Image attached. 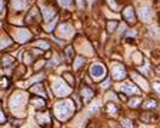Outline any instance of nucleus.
Returning a JSON list of instances; mask_svg holds the SVG:
<instances>
[{
  "label": "nucleus",
  "instance_id": "obj_1",
  "mask_svg": "<svg viewBox=\"0 0 160 128\" xmlns=\"http://www.w3.org/2000/svg\"><path fill=\"white\" fill-rule=\"evenodd\" d=\"M74 112V104L72 100H64L55 104V115L60 121H66L73 115Z\"/></svg>",
  "mask_w": 160,
  "mask_h": 128
},
{
  "label": "nucleus",
  "instance_id": "obj_2",
  "mask_svg": "<svg viewBox=\"0 0 160 128\" xmlns=\"http://www.w3.org/2000/svg\"><path fill=\"white\" fill-rule=\"evenodd\" d=\"M26 100H27V97H26L24 93H22V91L14 93V94L10 97V101H9V105H10L11 112H14L16 115H20V112L19 111H22L23 108H24V105H26Z\"/></svg>",
  "mask_w": 160,
  "mask_h": 128
},
{
  "label": "nucleus",
  "instance_id": "obj_3",
  "mask_svg": "<svg viewBox=\"0 0 160 128\" xmlns=\"http://www.w3.org/2000/svg\"><path fill=\"white\" fill-rule=\"evenodd\" d=\"M10 36L17 43H26L32 38V33L29 32L27 29H23V27H14L10 30Z\"/></svg>",
  "mask_w": 160,
  "mask_h": 128
},
{
  "label": "nucleus",
  "instance_id": "obj_4",
  "mask_svg": "<svg viewBox=\"0 0 160 128\" xmlns=\"http://www.w3.org/2000/svg\"><path fill=\"white\" fill-rule=\"evenodd\" d=\"M53 93L57 97H66L72 93V88H70V85H67L64 81L59 78V80L53 81Z\"/></svg>",
  "mask_w": 160,
  "mask_h": 128
},
{
  "label": "nucleus",
  "instance_id": "obj_5",
  "mask_svg": "<svg viewBox=\"0 0 160 128\" xmlns=\"http://www.w3.org/2000/svg\"><path fill=\"white\" fill-rule=\"evenodd\" d=\"M90 75L94 81H100L106 77V67L102 64H92L90 67Z\"/></svg>",
  "mask_w": 160,
  "mask_h": 128
},
{
  "label": "nucleus",
  "instance_id": "obj_6",
  "mask_svg": "<svg viewBox=\"0 0 160 128\" xmlns=\"http://www.w3.org/2000/svg\"><path fill=\"white\" fill-rule=\"evenodd\" d=\"M111 77L116 81L124 80V77H126V69H124V66L120 63L111 64Z\"/></svg>",
  "mask_w": 160,
  "mask_h": 128
},
{
  "label": "nucleus",
  "instance_id": "obj_7",
  "mask_svg": "<svg viewBox=\"0 0 160 128\" xmlns=\"http://www.w3.org/2000/svg\"><path fill=\"white\" fill-rule=\"evenodd\" d=\"M56 34H57V37H60V38H70V37H73L74 30H73V27L70 24L63 23V24H60V26L56 29Z\"/></svg>",
  "mask_w": 160,
  "mask_h": 128
},
{
  "label": "nucleus",
  "instance_id": "obj_8",
  "mask_svg": "<svg viewBox=\"0 0 160 128\" xmlns=\"http://www.w3.org/2000/svg\"><path fill=\"white\" fill-rule=\"evenodd\" d=\"M123 19L130 26H133L136 23V16H134V10H133L132 6H126L124 7V10H123Z\"/></svg>",
  "mask_w": 160,
  "mask_h": 128
},
{
  "label": "nucleus",
  "instance_id": "obj_9",
  "mask_svg": "<svg viewBox=\"0 0 160 128\" xmlns=\"http://www.w3.org/2000/svg\"><path fill=\"white\" fill-rule=\"evenodd\" d=\"M139 19L142 21H150L152 20V9L147 7V6H142V7H139Z\"/></svg>",
  "mask_w": 160,
  "mask_h": 128
},
{
  "label": "nucleus",
  "instance_id": "obj_10",
  "mask_svg": "<svg viewBox=\"0 0 160 128\" xmlns=\"http://www.w3.org/2000/svg\"><path fill=\"white\" fill-rule=\"evenodd\" d=\"M36 121L39 123V125L42 127H46V125H50V115L49 112H36Z\"/></svg>",
  "mask_w": 160,
  "mask_h": 128
},
{
  "label": "nucleus",
  "instance_id": "obj_11",
  "mask_svg": "<svg viewBox=\"0 0 160 128\" xmlns=\"http://www.w3.org/2000/svg\"><path fill=\"white\" fill-rule=\"evenodd\" d=\"M80 94H82V97H83V101L87 104V102L93 98L94 91L92 90L90 87H87V85H82V87H80Z\"/></svg>",
  "mask_w": 160,
  "mask_h": 128
},
{
  "label": "nucleus",
  "instance_id": "obj_12",
  "mask_svg": "<svg viewBox=\"0 0 160 128\" xmlns=\"http://www.w3.org/2000/svg\"><path fill=\"white\" fill-rule=\"evenodd\" d=\"M26 20H27L29 24H32V23H39V20H40L39 9H37V7H33L32 10L29 11V14H27V17H26Z\"/></svg>",
  "mask_w": 160,
  "mask_h": 128
},
{
  "label": "nucleus",
  "instance_id": "obj_13",
  "mask_svg": "<svg viewBox=\"0 0 160 128\" xmlns=\"http://www.w3.org/2000/svg\"><path fill=\"white\" fill-rule=\"evenodd\" d=\"M42 14H43L44 20L50 21L53 17L56 16V9H53V7H47V6L42 5Z\"/></svg>",
  "mask_w": 160,
  "mask_h": 128
},
{
  "label": "nucleus",
  "instance_id": "obj_14",
  "mask_svg": "<svg viewBox=\"0 0 160 128\" xmlns=\"http://www.w3.org/2000/svg\"><path fill=\"white\" fill-rule=\"evenodd\" d=\"M27 6V0H11L10 7L14 11H22L24 10V7Z\"/></svg>",
  "mask_w": 160,
  "mask_h": 128
},
{
  "label": "nucleus",
  "instance_id": "obj_15",
  "mask_svg": "<svg viewBox=\"0 0 160 128\" xmlns=\"http://www.w3.org/2000/svg\"><path fill=\"white\" fill-rule=\"evenodd\" d=\"M132 78H133L134 81H136V83H137V84L140 85V87H142V88H143L144 91L149 90V84H147V81L144 80V78H142V75L136 74V73H133V74H132Z\"/></svg>",
  "mask_w": 160,
  "mask_h": 128
},
{
  "label": "nucleus",
  "instance_id": "obj_16",
  "mask_svg": "<svg viewBox=\"0 0 160 128\" xmlns=\"http://www.w3.org/2000/svg\"><path fill=\"white\" fill-rule=\"evenodd\" d=\"M120 88H123V91L124 93H127V94H136L137 93V88H136V85H133V84H124V85H121Z\"/></svg>",
  "mask_w": 160,
  "mask_h": 128
},
{
  "label": "nucleus",
  "instance_id": "obj_17",
  "mask_svg": "<svg viewBox=\"0 0 160 128\" xmlns=\"http://www.w3.org/2000/svg\"><path fill=\"white\" fill-rule=\"evenodd\" d=\"M83 64H84V59H83L82 56H77L76 59H74V63H73V67L76 70H80L83 67Z\"/></svg>",
  "mask_w": 160,
  "mask_h": 128
},
{
  "label": "nucleus",
  "instance_id": "obj_18",
  "mask_svg": "<svg viewBox=\"0 0 160 128\" xmlns=\"http://www.w3.org/2000/svg\"><path fill=\"white\" fill-rule=\"evenodd\" d=\"M32 104L36 107V110H39V108H44V105H46L44 100H42V98H33V100H32Z\"/></svg>",
  "mask_w": 160,
  "mask_h": 128
},
{
  "label": "nucleus",
  "instance_id": "obj_19",
  "mask_svg": "<svg viewBox=\"0 0 160 128\" xmlns=\"http://www.w3.org/2000/svg\"><path fill=\"white\" fill-rule=\"evenodd\" d=\"M13 63H14V59L10 57V56H5L3 60H2V66H3V67H9V66H11Z\"/></svg>",
  "mask_w": 160,
  "mask_h": 128
},
{
  "label": "nucleus",
  "instance_id": "obj_20",
  "mask_svg": "<svg viewBox=\"0 0 160 128\" xmlns=\"http://www.w3.org/2000/svg\"><path fill=\"white\" fill-rule=\"evenodd\" d=\"M106 108H107V112H109V114H111V115H115V114H117V112H119V108H117L113 102H109V104L106 105Z\"/></svg>",
  "mask_w": 160,
  "mask_h": 128
},
{
  "label": "nucleus",
  "instance_id": "obj_21",
  "mask_svg": "<svg viewBox=\"0 0 160 128\" xmlns=\"http://www.w3.org/2000/svg\"><path fill=\"white\" fill-rule=\"evenodd\" d=\"M59 2V5L61 7H64V9H70L73 6V0H57Z\"/></svg>",
  "mask_w": 160,
  "mask_h": 128
},
{
  "label": "nucleus",
  "instance_id": "obj_22",
  "mask_svg": "<svg viewBox=\"0 0 160 128\" xmlns=\"http://www.w3.org/2000/svg\"><path fill=\"white\" fill-rule=\"evenodd\" d=\"M32 91H33V93H37V94H42V96H44V94H46V93H44V90H43V85H42V84L33 85Z\"/></svg>",
  "mask_w": 160,
  "mask_h": 128
},
{
  "label": "nucleus",
  "instance_id": "obj_23",
  "mask_svg": "<svg viewBox=\"0 0 160 128\" xmlns=\"http://www.w3.org/2000/svg\"><path fill=\"white\" fill-rule=\"evenodd\" d=\"M36 46L40 48H43V50H49L50 48V44L47 41H44V40H39V41H36Z\"/></svg>",
  "mask_w": 160,
  "mask_h": 128
},
{
  "label": "nucleus",
  "instance_id": "obj_24",
  "mask_svg": "<svg viewBox=\"0 0 160 128\" xmlns=\"http://www.w3.org/2000/svg\"><path fill=\"white\" fill-rule=\"evenodd\" d=\"M156 107H157V102L153 98H150V100H147L144 102V108H156Z\"/></svg>",
  "mask_w": 160,
  "mask_h": 128
},
{
  "label": "nucleus",
  "instance_id": "obj_25",
  "mask_svg": "<svg viewBox=\"0 0 160 128\" xmlns=\"http://www.w3.org/2000/svg\"><path fill=\"white\" fill-rule=\"evenodd\" d=\"M116 27H117V21H115V20L109 21V23H107V32L113 33L115 30H116Z\"/></svg>",
  "mask_w": 160,
  "mask_h": 128
},
{
  "label": "nucleus",
  "instance_id": "obj_26",
  "mask_svg": "<svg viewBox=\"0 0 160 128\" xmlns=\"http://www.w3.org/2000/svg\"><path fill=\"white\" fill-rule=\"evenodd\" d=\"M2 48H6V47H9V46H10L11 43V40H9V38H7V36H3V37H2Z\"/></svg>",
  "mask_w": 160,
  "mask_h": 128
},
{
  "label": "nucleus",
  "instance_id": "obj_27",
  "mask_svg": "<svg viewBox=\"0 0 160 128\" xmlns=\"http://www.w3.org/2000/svg\"><path fill=\"white\" fill-rule=\"evenodd\" d=\"M140 102H142V98L139 97V98H132L130 101H129V105L130 107H139L140 105Z\"/></svg>",
  "mask_w": 160,
  "mask_h": 128
},
{
  "label": "nucleus",
  "instance_id": "obj_28",
  "mask_svg": "<svg viewBox=\"0 0 160 128\" xmlns=\"http://www.w3.org/2000/svg\"><path fill=\"white\" fill-rule=\"evenodd\" d=\"M133 59H134V63H136V64H142V63H143V56H142L140 53H134Z\"/></svg>",
  "mask_w": 160,
  "mask_h": 128
},
{
  "label": "nucleus",
  "instance_id": "obj_29",
  "mask_svg": "<svg viewBox=\"0 0 160 128\" xmlns=\"http://www.w3.org/2000/svg\"><path fill=\"white\" fill-rule=\"evenodd\" d=\"M64 51H66V57H67V59H72V57H73V53H74V51H73V47H72V46L66 47V50H64Z\"/></svg>",
  "mask_w": 160,
  "mask_h": 128
},
{
  "label": "nucleus",
  "instance_id": "obj_30",
  "mask_svg": "<svg viewBox=\"0 0 160 128\" xmlns=\"http://www.w3.org/2000/svg\"><path fill=\"white\" fill-rule=\"evenodd\" d=\"M63 77H64V78H66V80L70 83V85L74 84V78H73L72 74H69V73H64V74H63Z\"/></svg>",
  "mask_w": 160,
  "mask_h": 128
},
{
  "label": "nucleus",
  "instance_id": "obj_31",
  "mask_svg": "<svg viewBox=\"0 0 160 128\" xmlns=\"http://www.w3.org/2000/svg\"><path fill=\"white\" fill-rule=\"evenodd\" d=\"M61 61V59L60 57H57V56H56L55 59L52 60V61H49V63H47V66H49V67H52V66H55V64H59Z\"/></svg>",
  "mask_w": 160,
  "mask_h": 128
},
{
  "label": "nucleus",
  "instance_id": "obj_32",
  "mask_svg": "<svg viewBox=\"0 0 160 128\" xmlns=\"http://www.w3.org/2000/svg\"><path fill=\"white\" fill-rule=\"evenodd\" d=\"M42 66H43V61H39L37 64H34V70H40L42 69Z\"/></svg>",
  "mask_w": 160,
  "mask_h": 128
},
{
  "label": "nucleus",
  "instance_id": "obj_33",
  "mask_svg": "<svg viewBox=\"0 0 160 128\" xmlns=\"http://www.w3.org/2000/svg\"><path fill=\"white\" fill-rule=\"evenodd\" d=\"M77 6L79 9H84V2L83 0H77Z\"/></svg>",
  "mask_w": 160,
  "mask_h": 128
},
{
  "label": "nucleus",
  "instance_id": "obj_34",
  "mask_svg": "<svg viewBox=\"0 0 160 128\" xmlns=\"http://www.w3.org/2000/svg\"><path fill=\"white\" fill-rule=\"evenodd\" d=\"M153 87H155V90L160 94V83H155V84H153Z\"/></svg>",
  "mask_w": 160,
  "mask_h": 128
},
{
  "label": "nucleus",
  "instance_id": "obj_35",
  "mask_svg": "<svg viewBox=\"0 0 160 128\" xmlns=\"http://www.w3.org/2000/svg\"><path fill=\"white\" fill-rule=\"evenodd\" d=\"M121 123H123V125H127V127H132V124H130V121H129V120H123Z\"/></svg>",
  "mask_w": 160,
  "mask_h": 128
},
{
  "label": "nucleus",
  "instance_id": "obj_36",
  "mask_svg": "<svg viewBox=\"0 0 160 128\" xmlns=\"http://www.w3.org/2000/svg\"><path fill=\"white\" fill-rule=\"evenodd\" d=\"M2 85H3V88H7V80H6V78L2 80Z\"/></svg>",
  "mask_w": 160,
  "mask_h": 128
},
{
  "label": "nucleus",
  "instance_id": "obj_37",
  "mask_svg": "<svg viewBox=\"0 0 160 128\" xmlns=\"http://www.w3.org/2000/svg\"><path fill=\"white\" fill-rule=\"evenodd\" d=\"M0 120H2V124H5L6 123V115L2 112V115H0Z\"/></svg>",
  "mask_w": 160,
  "mask_h": 128
},
{
  "label": "nucleus",
  "instance_id": "obj_38",
  "mask_svg": "<svg viewBox=\"0 0 160 128\" xmlns=\"http://www.w3.org/2000/svg\"><path fill=\"white\" fill-rule=\"evenodd\" d=\"M102 87H103V88H105V87H109V81H106V83H103V85H102Z\"/></svg>",
  "mask_w": 160,
  "mask_h": 128
}]
</instances>
